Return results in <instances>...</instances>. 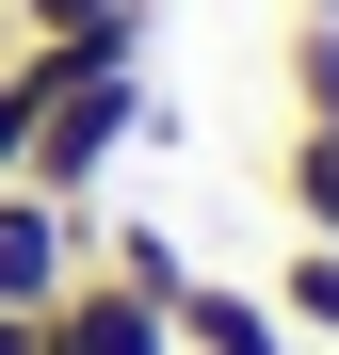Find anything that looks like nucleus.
<instances>
[{"label":"nucleus","mask_w":339,"mask_h":355,"mask_svg":"<svg viewBox=\"0 0 339 355\" xmlns=\"http://www.w3.org/2000/svg\"><path fill=\"white\" fill-rule=\"evenodd\" d=\"M17 65H33V194H97V178H113V146H130L146 130V33H65V49H17Z\"/></svg>","instance_id":"f257e3e1"},{"label":"nucleus","mask_w":339,"mask_h":355,"mask_svg":"<svg viewBox=\"0 0 339 355\" xmlns=\"http://www.w3.org/2000/svg\"><path fill=\"white\" fill-rule=\"evenodd\" d=\"M49 355H178V323H162L130 275H97V259H81L65 291H49Z\"/></svg>","instance_id":"f03ea898"},{"label":"nucleus","mask_w":339,"mask_h":355,"mask_svg":"<svg viewBox=\"0 0 339 355\" xmlns=\"http://www.w3.org/2000/svg\"><path fill=\"white\" fill-rule=\"evenodd\" d=\"M65 275H81V210L33 194V178H0V307H49Z\"/></svg>","instance_id":"7ed1b4c3"},{"label":"nucleus","mask_w":339,"mask_h":355,"mask_svg":"<svg viewBox=\"0 0 339 355\" xmlns=\"http://www.w3.org/2000/svg\"><path fill=\"white\" fill-rule=\"evenodd\" d=\"M162 323H178V355H291V307L275 291H226V275H194Z\"/></svg>","instance_id":"20e7f679"},{"label":"nucleus","mask_w":339,"mask_h":355,"mask_svg":"<svg viewBox=\"0 0 339 355\" xmlns=\"http://www.w3.org/2000/svg\"><path fill=\"white\" fill-rule=\"evenodd\" d=\"M81 259H97V275H130L146 307H178V291H194V259H178V226H146V210H113V226H81Z\"/></svg>","instance_id":"39448f33"},{"label":"nucleus","mask_w":339,"mask_h":355,"mask_svg":"<svg viewBox=\"0 0 339 355\" xmlns=\"http://www.w3.org/2000/svg\"><path fill=\"white\" fill-rule=\"evenodd\" d=\"M275 81H291V130H307V146H339V17H291Z\"/></svg>","instance_id":"423d86ee"},{"label":"nucleus","mask_w":339,"mask_h":355,"mask_svg":"<svg viewBox=\"0 0 339 355\" xmlns=\"http://www.w3.org/2000/svg\"><path fill=\"white\" fill-rule=\"evenodd\" d=\"M17 49H65V33H162V0H0Z\"/></svg>","instance_id":"0eeeda50"},{"label":"nucleus","mask_w":339,"mask_h":355,"mask_svg":"<svg viewBox=\"0 0 339 355\" xmlns=\"http://www.w3.org/2000/svg\"><path fill=\"white\" fill-rule=\"evenodd\" d=\"M275 210H291L307 243H339V146H307V130L275 146Z\"/></svg>","instance_id":"6e6552de"},{"label":"nucleus","mask_w":339,"mask_h":355,"mask_svg":"<svg viewBox=\"0 0 339 355\" xmlns=\"http://www.w3.org/2000/svg\"><path fill=\"white\" fill-rule=\"evenodd\" d=\"M275 307H291L307 339H339V243H291V275H275Z\"/></svg>","instance_id":"1a4fd4ad"},{"label":"nucleus","mask_w":339,"mask_h":355,"mask_svg":"<svg viewBox=\"0 0 339 355\" xmlns=\"http://www.w3.org/2000/svg\"><path fill=\"white\" fill-rule=\"evenodd\" d=\"M17 162H33V65L0 49V178H17Z\"/></svg>","instance_id":"9d476101"},{"label":"nucleus","mask_w":339,"mask_h":355,"mask_svg":"<svg viewBox=\"0 0 339 355\" xmlns=\"http://www.w3.org/2000/svg\"><path fill=\"white\" fill-rule=\"evenodd\" d=\"M0 355H49V307H0Z\"/></svg>","instance_id":"9b49d317"},{"label":"nucleus","mask_w":339,"mask_h":355,"mask_svg":"<svg viewBox=\"0 0 339 355\" xmlns=\"http://www.w3.org/2000/svg\"><path fill=\"white\" fill-rule=\"evenodd\" d=\"M291 17H339V0H291Z\"/></svg>","instance_id":"f8f14e48"}]
</instances>
